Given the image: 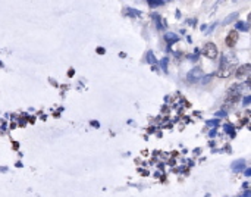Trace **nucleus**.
Segmentation results:
<instances>
[{
    "label": "nucleus",
    "mask_w": 251,
    "mask_h": 197,
    "mask_svg": "<svg viewBox=\"0 0 251 197\" xmlns=\"http://www.w3.org/2000/svg\"><path fill=\"white\" fill-rule=\"evenodd\" d=\"M204 50L207 52V55H209L210 57H213V56H216V52H217V50H216V47H214L213 44H207V46L204 47Z\"/></svg>",
    "instance_id": "f257e3e1"
}]
</instances>
